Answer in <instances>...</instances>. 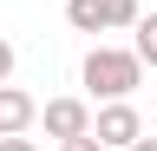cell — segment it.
<instances>
[{
	"label": "cell",
	"mask_w": 157,
	"mask_h": 151,
	"mask_svg": "<svg viewBox=\"0 0 157 151\" xmlns=\"http://www.w3.org/2000/svg\"><path fill=\"white\" fill-rule=\"evenodd\" d=\"M78 79L92 85V99H131L144 85V59L131 46H92L85 66H78Z\"/></svg>",
	"instance_id": "1"
},
{
	"label": "cell",
	"mask_w": 157,
	"mask_h": 151,
	"mask_svg": "<svg viewBox=\"0 0 157 151\" xmlns=\"http://www.w3.org/2000/svg\"><path fill=\"white\" fill-rule=\"evenodd\" d=\"M137 13H144L137 0H66V26L72 33H118Z\"/></svg>",
	"instance_id": "2"
},
{
	"label": "cell",
	"mask_w": 157,
	"mask_h": 151,
	"mask_svg": "<svg viewBox=\"0 0 157 151\" xmlns=\"http://www.w3.org/2000/svg\"><path fill=\"white\" fill-rule=\"evenodd\" d=\"M137 131H144V118H137V105H131V99H105V105L92 112V138L105 145V151H124Z\"/></svg>",
	"instance_id": "3"
},
{
	"label": "cell",
	"mask_w": 157,
	"mask_h": 151,
	"mask_svg": "<svg viewBox=\"0 0 157 151\" xmlns=\"http://www.w3.org/2000/svg\"><path fill=\"white\" fill-rule=\"evenodd\" d=\"M33 125H46V138H78V131H92V105L85 99H46L33 112Z\"/></svg>",
	"instance_id": "4"
},
{
	"label": "cell",
	"mask_w": 157,
	"mask_h": 151,
	"mask_svg": "<svg viewBox=\"0 0 157 151\" xmlns=\"http://www.w3.org/2000/svg\"><path fill=\"white\" fill-rule=\"evenodd\" d=\"M33 112H39V99H33V92H20V85L7 79V85H0V138L33 131Z\"/></svg>",
	"instance_id": "5"
},
{
	"label": "cell",
	"mask_w": 157,
	"mask_h": 151,
	"mask_svg": "<svg viewBox=\"0 0 157 151\" xmlns=\"http://www.w3.org/2000/svg\"><path fill=\"white\" fill-rule=\"evenodd\" d=\"M131 53L144 66H157V13H137V20H131Z\"/></svg>",
	"instance_id": "6"
},
{
	"label": "cell",
	"mask_w": 157,
	"mask_h": 151,
	"mask_svg": "<svg viewBox=\"0 0 157 151\" xmlns=\"http://www.w3.org/2000/svg\"><path fill=\"white\" fill-rule=\"evenodd\" d=\"M59 151H105V145H98L92 131H78V138H59Z\"/></svg>",
	"instance_id": "7"
},
{
	"label": "cell",
	"mask_w": 157,
	"mask_h": 151,
	"mask_svg": "<svg viewBox=\"0 0 157 151\" xmlns=\"http://www.w3.org/2000/svg\"><path fill=\"white\" fill-rule=\"evenodd\" d=\"M13 79V40H0V85Z\"/></svg>",
	"instance_id": "8"
},
{
	"label": "cell",
	"mask_w": 157,
	"mask_h": 151,
	"mask_svg": "<svg viewBox=\"0 0 157 151\" xmlns=\"http://www.w3.org/2000/svg\"><path fill=\"white\" fill-rule=\"evenodd\" d=\"M0 151H39V145L26 138V131H13V138H0Z\"/></svg>",
	"instance_id": "9"
},
{
	"label": "cell",
	"mask_w": 157,
	"mask_h": 151,
	"mask_svg": "<svg viewBox=\"0 0 157 151\" xmlns=\"http://www.w3.org/2000/svg\"><path fill=\"white\" fill-rule=\"evenodd\" d=\"M124 151H157V138H144V131H137V138H131Z\"/></svg>",
	"instance_id": "10"
}]
</instances>
